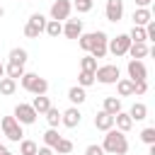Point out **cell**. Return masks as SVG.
I'll return each instance as SVG.
<instances>
[{
  "label": "cell",
  "mask_w": 155,
  "mask_h": 155,
  "mask_svg": "<svg viewBox=\"0 0 155 155\" xmlns=\"http://www.w3.org/2000/svg\"><path fill=\"white\" fill-rule=\"evenodd\" d=\"M68 99H70L73 104H82V102L87 99V94H85V87H80V85H73V87L68 90Z\"/></svg>",
  "instance_id": "44dd1931"
},
{
  "label": "cell",
  "mask_w": 155,
  "mask_h": 155,
  "mask_svg": "<svg viewBox=\"0 0 155 155\" xmlns=\"http://www.w3.org/2000/svg\"><path fill=\"white\" fill-rule=\"evenodd\" d=\"M73 12V2L70 0H53L51 2V19H58V22H65Z\"/></svg>",
  "instance_id": "52a82bcc"
},
{
  "label": "cell",
  "mask_w": 155,
  "mask_h": 155,
  "mask_svg": "<svg viewBox=\"0 0 155 155\" xmlns=\"http://www.w3.org/2000/svg\"><path fill=\"white\" fill-rule=\"evenodd\" d=\"M82 34V19H65L63 24V36L65 39H78Z\"/></svg>",
  "instance_id": "4fadbf2b"
},
{
  "label": "cell",
  "mask_w": 155,
  "mask_h": 155,
  "mask_svg": "<svg viewBox=\"0 0 155 155\" xmlns=\"http://www.w3.org/2000/svg\"><path fill=\"white\" fill-rule=\"evenodd\" d=\"M46 22H48V19H46V17L41 15V12H34V15L29 17V24H34V27H36L39 31H44V29H46Z\"/></svg>",
  "instance_id": "f546056e"
},
{
  "label": "cell",
  "mask_w": 155,
  "mask_h": 155,
  "mask_svg": "<svg viewBox=\"0 0 155 155\" xmlns=\"http://www.w3.org/2000/svg\"><path fill=\"white\" fill-rule=\"evenodd\" d=\"M5 153H7V148H5L2 143H0V155H5Z\"/></svg>",
  "instance_id": "f6af8a7d"
},
{
  "label": "cell",
  "mask_w": 155,
  "mask_h": 155,
  "mask_svg": "<svg viewBox=\"0 0 155 155\" xmlns=\"http://www.w3.org/2000/svg\"><path fill=\"white\" fill-rule=\"evenodd\" d=\"M128 116L133 121H143V119H148V107L143 102H133V107L128 109Z\"/></svg>",
  "instance_id": "d6986e66"
},
{
  "label": "cell",
  "mask_w": 155,
  "mask_h": 155,
  "mask_svg": "<svg viewBox=\"0 0 155 155\" xmlns=\"http://www.w3.org/2000/svg\"><path fill=\"white\" fill-rule=\"evenodd\" d=\"M128 39H131V41H148V39H145V27H136V24H133V29L128 31Z\"/></svg>",
  "instance_id": "836d02e7"
},
{
  "label": "cell",
  "mask_w": 155,
  "mask_h": 155,
  "mask_svg": "<svg viewBox=\"0 0 155 155\" xmlns=\"http://www.w3.org/2000/svg\"><path fill=\"white\" fill-rule=\"evenodd\" d=\"M2 17H5V7L0 5V19H2Z\"/></svg>",
  "instance_id": "bcb514c9"
},
{
  "label": "cell",
  "mask_w": 155,
  "mask_h": 155,
  "mask_svg": "<svg viewBox=\"0 0 155 155\" xmlns=\"http://www.w3.org/2000/svg\"><path fill=\"white\" fill-rule=\"evenodd\" d=\"M148 155H155V143H153V145H148Z\"/></svg>",
  "instance_id": "7bdbcfd3"
},
{
  "label": "cell",
  "mask_w": 155,
  "mask_h": 155,
  "mask_svg": "<svg viewBox=\"0 0 155 155\" xmlns=\"http://www.w3.org/2000/svg\"><path fill=\"white\" fill-rule=\"evenodd\" d=\"M145 92H148V82H145V80L133 82V94H136V97H143Z\"/></svg>",
  "instance_id": "8d00e7d4"
},
{
  "label": "cell",
  "mask_w": 155,
  "mask_h": 155,
  "mask_svg": "<svg viewBox=\"0 0 155 155\" xmlns=\"http://www.w3.org/2000/svg\"><path fill=\"white\" fill-rule=\"evenodd\" d=\"M19 82H22V87H24L27 92H31V94H46V92H48V80L41 78V75H36V73H27V70H24V75L19 78Z\"/></svg>",
  "instance_id": "7a4b0ae2"
},
{
  "label": "cell",
  "mask_w": 155,
  "mask_h": 155,
  "mask_svg": "<svg viewBox=\"0 0 155 155\" xmlns=\"http://www.w3.org/2000/svg\"><path fill=\"white\" fill-rule=\"evenodd\" d=\"M80 70H90V73H94V70H97V58H92L90 53H87L85 58H80Z\"/></svg>",
  "instance_id": "1f68e13d"
},
{
  "label": "cell",
  "mask_w": 155,
  "mask_h": 155,
  "mask_svg": "<svg viewBox=\"0 0 155 155\" xmlns=\"http://www.w3.org/2000/svg\"><path fill=\"white\" fill-rule=\"evenodd\" d=\"M104 143H102V150L109 153V155H126L128 153V140H126V133L119 131V128H109L104 131Z\"/></svg>",
  "instance_id": "6da1fadb"
},
{
  "label": "cell",
  "mask_w": 155,
  "mask_h": 155,
  "mask_svg": "<svg viewBox=\"0 0 155 155\" xmlns=\"http://www.w3.org/2000/svg\"><path fill=\"white\" fill-rule=\"evenodd\" d=\"M114 85H116L119 97H131V94H133V80H128V78H119Z\"/></svg>",
  "instance_id": "e0dca14e"
},
{
  "label": "cell",
  "mask_w": 155,
  "mask_h": 155,
  "mask_svg": "<svg viewBox=\"0 0 155 155\" xmlns=\"http://www.w3.org/2000/svg\"><path fill=\"white\" fill-rule=\"evenodd\" d=\"M5 155H12V153H10V150H7V153H5Z\"/></svg>",
  "instance_id": "7dc6e473"
},
{
  "label": "cell",
  "mask_w": 155,
  "mask_h": 155,
  "mask_svg": "<svg viewBox=\"0 0 155 155\" xmlns=\"http://www.w3.org/2000/svg\"><path fill=\"white\" fill-rule=\"evenodd\" d=\"M0 78H5V63L0 61Z\"/></svg>",
  "instance_id": "ee69618b"
},
{
  "label": "cell",
  "mask_w": 155,
  "mask_h": 155,
  "mask_svg": "<svg viewBox=\"0 0 155 155\" xmlns=\"http://www.w3.org/2000/svg\"><path fill=\"white\" fill-rule=\"evenodd\" d=\"M10 63H19V65H24L27 63V58H29V53H27V48H19V46H15L12 51H10Z\"/></svg>",
  "instance_id": "7402d4cb"
},
{
  "label": "cell",
  "mask_w": 155,
  "mask_h": 155,
  "mask_svg": "<svg viewBox=\"0 0 155 155\" xmlns=\"http://www.w3.org/2000/svg\"><path fill=\"white\" fill-rule=\"evenodd\" d=\"M128 46H131V39H128V34H119V36H114V39H109L107 41V53H111V56H126V51H128Z\"/></svg>",
  "instance_id": "5b68a950"
},
{
  "label": "cell",
  "mask_w": 155,
  "mask_h": 155,
  "mask_svg": "<svg viewBox=\"0 0 155 155\" xmlns=\"http://www.w3.org/2000/svg\"><path fill=\"white\" fill-rule=\"evenodd\" d=\"M5 75L12 78V80H19V78L24 75V65H19V63H7V65H5Z\"/></svg>",
  "instance_id": "d4e9b609"
},
{
  "label": "cell",
  "mask_w": 155,
  "mask_h": 155,
  "mask_svg": "<svg viewBox=\"0 0 155 155\" xmlns=\"http://www.w3.org/2000/svg\"><path fill=\"white\" fill-rule=\"evenodd\" d=\"M94 128H99V131H109V128H114V116L111 114H107L104 109L94 116Z\"/></svg>",
  "instance_id": "2e32d148"
},
{
  "label": "cell",
  "mask_w": 155,
  "mask_h": 155,
  "mask_svg": "<svg viewBox=\"0 0 155 155\" xmlns=\"http://www.w3.org/2000/svg\"><path fill=\"white\" fill-rule=\"evenodd\" d=\"M39 34H41V31H39L34 24H29V22L24 24V36H27V39H39Z\"/></svg>",
  "instance_id": "74e56055"
},
{
  "label": "cell",
  "mask_w": 155,
  "mask_h": 155,
  "mask_svg": "<svg viewBox=\"0 0 155 155\" xmlns=\"http://www.w3.org/2000/svg\"><path fill=\"white\" fill-rule=\"evenodd\" d=\"M31 107H34V111H36V114H46V111H48V107H51V99H48L46 94H34Z\"/></svg>",
  "instance_id": "ffe728a7"
},
{
  "label": "cell",
  "mask_w": 155,
  "mask_h": 155,
  "mask_svg": "<svg viewBox=\"0 0 155 155\" xmlns=\"http://www.w3.org/2000/svg\"><path fill=\"white\" fill-rule=\"evenodd\" d=\"M73 7L85 15V12H90V10L94 7V0H73Z\"/></svg>",
  "instance_id": "e575fe53"
},
{
  "label": "cell",
  "mask_w": 155,
  "mask_h": 155,
  "mask_svg": "<svg viewBox=\"0 0 155 155\" xmlns=\"http://www.w3.org/2000/svg\"><path fill=\"white\" fill-rule=\"evenodd\" d=\"M119 78H121V70H119V65H114V63L97 65V70H94V80L102 82V85H114Z\"/></svg>",
  "instance_id": "277c9868"
},
{
  "label": "cell",
  "mask_w": 155,
  "mask_h": 155,
  "mask_svg": "<svg viewBox=\"0 0 155 155\" xmlns=\"http://www.w3.org/2000/svg\"><path fill=\"white\" fill-rule=\"evenodd\" d=\"M0 128H2L5 138H7V140H12V143H19V140L24 138L22 124H19L15 116H2V119H0Z\"/></svg>",
  "instance_id": "3957f363"
},
{
  "label": "cell",
  "mask_w": 155,
  "mask_h": 155,
  "mask_svg": "<svg viewBox=\"0 0 155 155\" xmlns=\"http://www.w3.org/2000/svg\"><path fill=\"white\" fill-rule=\"evenodd\" d=\"M114 126H116L119 131L128 133V131L133 128V119L128 116V111H119V114H114Z\"/></svg>",
  "instance_id": "9a60e30c"
},
{
  "label": "cell",
  "mask_w": 155,
  "mask_h": 155,
  "mask_svg": "<svg viewBox=\"0 0 155 155\" xmlns=\"http://www.w3.org/2000/svg\"><path fill=\"white\" fill-rule=\"evenodd\" d=\"M36 111H34V107L31 104H24V102H19L17 107H15V119L22 124V126H31L34 121H36Z\"/></svg>",
  "instance_id": "8992f818"
},
{
  "label": "cell",
  "mask_w": 155,
  "mask_h": 155,
  "mask_svg": "<svg viewBox=\"0 0 155 155\" xmlns=\"http://www.w3.org/2000/svg\"><path fill=\"white\" fill-rule=\"evenodd\" d=\"M85 155H104V150H102V145L92 143V145H87V148H85Z\"/></svg>",
  "instance_id": "ab89813d"
},
{
  "label": "cell",
  "mask_w": 155,
  "mask_h": 155,
  "mask_svg": "<svg viewBox=\"0 0 155 155\" xmlns=\"http://www.w3.org/2000/svg\"><path fill=\"white\" fill-rule=\"evenodd\" d=\"M53 153H58V155H70V153H73V140H68V138L61 136V140L53 145Z\"/></svg>",
  "instance_id": "484cf974"
},
{
  "label": "cell",
  "mask_w": 155,
  "mask_h": 155,
  "mask_svg": "<svg viewBox=\"0 0 155 155\" xmlns=\"http://www.w3.org/2000/svg\"><path fill=\"white\" fill-rule=\"evenodd\" d=\"M102 109L107 111V114H119L121 111V97H104V102H102Z\"/></svg>",
  "instance_id": "ac0fdd59"
},
{
  "label": "cell",
  "mask_w": 155,
  "mask_h": 155,
  "mask_svg": "<svg viewBox=\"0 0 155 155\" xmlns=\"http://www.w3.org/2000/svg\"><path fill=\"white\" fill-rule=\"evenodd\" d=\"M48 36H53V39H58L61 34H63V22H58V19H48L46 22V29H44Z\"/></svg>",
  "instance_id": "cb8c5ba5"
},
{
  "label": "cell",
  "mask_w": 155,
  "mask_h": 155,
  "mask_svg": "<svg viewBox=\"0 0 155 155\" xmlns=\"http://www.w3.org/2000/svg\"><path fill=\"white\" fill-rule=\"evenodd\" d=\"M92 36H94V41H92L90 56L92 58H104L107 56V41H109V36L104 31H92Z\"/></svg>",
  "instance_id": "ba28073f"
},
{
  "label": "cell",
  "mask_w": 155,
  "mask_h": 155,
  "mask_svg": "<svg viewBox=\"0 0 155 155\" xmlns=\"http://www.w3.org/2000/svg\"><path fill=\"white\" fill-rule=\"evenodd\" d=\"M58 140H61V136H58V131H56V128H48V131L44 133V145L53 148V145H56Z\"/></svg>",
  "instance_id": "d6a6232c"
},
{
  "label": "cell",
  "mask_w": 155,
  "mask_h": 155,
  "mask_svg": "<svg viewBox=\"0 0 155 155\" xmlns=\"http://www.w3.org/2000/svg\"><path fill=\"white\" fill-rule=\"evenodd\" d=\"M126 70H128V80H133V82H138V80H148V68H145L143 61L131 58L128 65H126Z\"/></svg>",
  "instance_id": "9c48e42d"
},
{
  "label": "cell",
  "mask_w": 155,
  "mask_h": 155,
  "mask_svg": "<svg viewBox=\"0 0 155 155\" xmlns=\"http://www.w3.org/2000/svg\"><path fill=\"white\" fill-rule=\"evenodd\" d=\"M92 41H94L92 31H90V34H80V36H78V46H80L82 51H87V53H90V48H92Z\"/></svg>",
  "instance_id": "4dcf8cb0"
},
{
  "label": "cell",
  "mask_w": 155,
  "mask_h": 155,
  "mask_svg": "<svg viewBox=\"0 0 155 155\" xmlns=\"http://www.w3.org/2000/svg\"><path fill=\"white\" fill-rule=\"evenodd\" d=\"M153 0H136V7H150Z\"/></svg>",
  "instance_id": "b9f144b4"
},
{
  "label": "cell",
  "mask_w": 155,
  "mask_h": 155,
  "mask_svg": "<svg viewBox=\"0 0 155 155\" xmlns=\"http://www.w3.org/2000/svg\"><path fill=\"white\" fill-rule=\"evenodd\" d=\"M104 15L109 22H119L124 17V0H107V7H104Z\"/></svg>",
  "instance_id": "8fae6325"
},
{
  "label": "cell",
  "mask_w": 155,
  "mask_h": 155,
  "mask_svg": "<svg viewBox=\"0 0 155 155\" xmlns=\"http://www.w3.org/2000/svg\"><path fill=\"white\" fill-rule=\"evenodd\" d=\"M131 58H136V61H143L148 53H150V46H148V41H131V46H128V51H126Z\"/></svg>",
  "instance_id": "7c38bea8"
},
{
  "label": "cell",
  "mask_w": 155,
  "mask_h": 155,
  "mask_svg": "<svg viewBox=\"0 0 155 155\" xmlns=\"http://www.w3.org/2000/svg\"><path fill=\"white\" fill-rule=\"evenodd\" d=\"M97 80H94V73H90V70H80V75H78V85L80 87H90V85H94Z\"/></svg>",
  "instance_id": "83f0119b"
},
{
  "label": "cell",
  "mask_w": 155,
  "mask_h": 155,
  "mask_svg": "<svg viewBox=\"0 0 155 155\" xmlns=\"http://www.w3.org/2000/svg\"><path fill=\"white\" fill-rule=\"evenodd\" d=\"M36 155H53V148H48V145H41V148H36Z\"/></svg>",
  "instance_id": "60d3db41"
},
{
  "label": "cell",
  "mask_w": 155,
  "mask_h": 155,
  "mask_svg": "<svg viewBox=\"0 0 155 155\" xmlns=\"http://www.w3.org/2000/svg\"><path fill=\"white\" fill-rule=\"evenodd\" d=\"M145 39H148V41H155V19H150V22L145 24Z\"/></svg>",
  "instance_id": "f35d334b"
},
{
  "label": "cell",
  "mask_w": 155,
  "mask_h": 155,
  "mask_svg": "<svg viewBox=\"0 0 155 155\" xmlns=\"http://www.w3.org/2000/svg\"><path fill=\"white\" fill-rule=\"evenodd\" d=\"M46 121H48L51 128H56V126L61 124V111H58L56 107H48V111H46Z\"/></svg>",
  "instance_id": "f1b7e54d"
},
{
  "label": "cell",
  "mask_w": 155,
  "mask_h": 155,
  "mask_svg": "<svg viewBox=\"0 0 155 155\" xmlns=\"http://www.w3.org/2000/svg\"><path fill=\"white\" fill-rule=\"evenodd\" d=\"M15 90H17V80H12V78H0V94H5V97H10V94H15Z\"/></svg>",
  "instance_id": "603a6c76"
},
{
  "label": "cell",
  "mask_w": 155,
  "mask_h": 155,
  "mask_svg": "<svg viewBox=\"0 0 155 155\" xmlns=\"http://www.w3.org/2000/svg\"><path fill=\"white\" fill-rule=\"evenodd\" d=\"M140 140H143L145 145H153V143H155V128H153V126L143 128V131H140Z\"/></svg>",
  "instance_id": "d590c367"
},
{
  "label": "cell",
  "mask_w": 155,
  "mask_h": 155,
  "mask_svg": "<svg viewBox=\"0 0 155 155\" xmlns=\"http://www.w3.org/2000/svg\"><path fill=\"white\" fill-rule=\"evenodd\" d=\"M80 121H82V114H80V109L75 104L68 107L65 111H61V124L65 128H75V126H80Z\"/></svg>",
  "instance_id": "30bf717a"
},
{
  "label": "cell",
  "mask_w": 155,
  "mask_h": 155,
  "mask_svg": "<svg viewBox=\"0 0 155 155\" xmlns=\"http://www.w3.org/2000/svg\"><path fill=\"white\" fill-rule=\"evenodd\" d=\"M131 19H133L136 27H145V24L153 19V12H150V7H136L133 15H131Z\"/></svg>",
  "instance_id": "5bb4252c"
},
{
  "label": "cell",
  "mask_w": 155,
  "mask_h": 155,
  "mask_svg": "<svg viewBox=\"0 0 155 155\" xmlns=\"http://www.w3.org/2000/svg\"><path fill=\"white\" fill-rule=\"evenodd\" d=\"M36 143L34 140H29V138H22L19 140V155H36Z\"/></svg>",
  "instance_id": "4316f807"
}]
</instances>
